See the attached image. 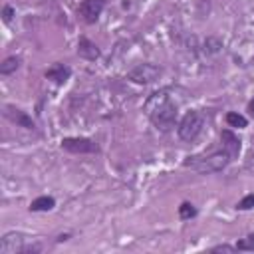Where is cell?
Wrapping results in <instances>:
<instances>
[{
	"label": "cell",
	"mask_w": 254,
	"mask_h": 254,
	"mask_svg": "<svg viewBox=\"0 0 254 254\" xmlns=\"http://www.w3.org/2000/svg\"><path fill=\"white\" fill-rule=\"evenodd\" d=\"M143 111L157 129L171 131L177 125L179 103H175V99L169 95V89H159V91H153L145 99Z\"/></svg>",
	"instance_id": "cell-1"
},
{
	"label": "cell",
	"mask_w": 254,
	"mask_h": 254,
	"mask_svg": "<svg viewBox=\"0 0 254 254\" xmlns=\"http://www.w3.org/2000/svg\"><path fill=\"white\" fill-rule=\"evenodd\" d=\"M234 161L230 157V153L220 147L212 153H198V155H189L185 161H183V167L187 169H192L196 173H202V175H210V173H218L222 169L228 167V163Z\"/></svg>",
	"instance_id": "cell-2"
},
{
	"label": "cell",
	"mask_w": 254,
	"mask_h": 254,
	"mask_svg": "<svg viewBox=\"0 0 254 254\" xmlns=\"http://www.w3.org/2000/svg\"><path fill=\"white\" fill-rule=\"evenodd\" d=\"M204 123H206V117H204L202 111H198V109L187 111L185 117H183V119L179 121V125H177V135L181 137V141L190 143V141L198 139V135H200L202 129H204Z\"/></svg>",
	"instance_id": "cell-3"
},
{
	"label": "cell",
	"mask_w": 254,
	"mask_h": 254,
	"mask_svg": "<svg viewBox=\"0 0 254 254\" xmlns=\"http://www.w3.org/2000/svg\"><path fill=\"white\" fill-rule=\"evenodd\" d=\"M60 145H62L64 151H67L71 155H93V153H99V145L89 137H64Z\"/></svg>",
	"instance_id": "cell-4"
},
{
	"label": "cell",
	"mask_w": 254,
	"mask_h": 254,
	"mask_svg": "<svg viewBox=\"0 0 254 254\" xmlns=\"http://www.w3.org/2000/svg\"><path fill=\"white\" fill-rule=\"evenodd\" d=\"M32 242V238L24 232H6L0 238V254H22V250Z\"/></svg>",
	"instance_id": "cell-5"
},
{
	"label": "cell",
	"mask_w": 254,
	"mask_h": 254,
	"mask_svg": "<svg viewBox=\"0 0 254 254\" xmlns=\"http://www.w3.org/2000/svg\"><path fill=\"white\" fill-rule=\"evenodd\" d=\"M159 75H161V67L155 65V64H149V62L137 64L135 67H131L127 71V79H131L133 83H143V85L157 81Z\"/></svg>",
	"instance_id": "cell-6"
},
{
	"label": "cell",
	"mask_w": 254,
	"mask_h": 254,
	"mask_svg": "<svg viewBox=\"0 0 254 254\" xmlns=\"http://www.w3.org/2000/svg\"><path fill=\"white\" fill-rule=\"evenodd\" d=\"M107 0H81L77 6V18L85 24H95L105 10Z\"/></svg>",
	"instance_id": "cell-7"
},
{
	"label": "cell",
	"mask_w": 254,
	"mask_h": 254,
	"mask_svg": "<svg viewBox=\"0 0 254 254\" xmlns=\"http://www.w3.org/2000/svg\"><path fill=\"white\" fill-rule=\"evenodd\" d=\"M2 109H4V111H2L4 117H6L8 121L16 123L18 127H24V129H34V127H36L34 119H32L26 111H22L20 107H16V105H4Z\"/></svg>",
	"instance_id": "cell-8"
},
{
	"label": "cell",
	"mask_w": 254,
	"mask_h": 254,
	"mask_svg": "<svg viewBox=\"0 0 254 254\" xmlns=\"http://www.w3.org/2000/svg\"><path fill=\"white\" fill-rule=\"evenodd\" d=\"M220 143H222V147L230 153L232 159H236V157L240 155L242 141H240V137H238L232 129H222V131H220Z\"/></svg>",
	"instance_id": "cell-9"
},
{
	"label": "cell",
	"mask_w": 254,
	"mask_h": 254,
	"mask_svg": "<svg viewBox=\"0 0 254 254\" xmlns=\"http://www.w3.org/2000/svg\"><path fill=\"white\" fill-rule=\"evenodd\" d=\"M46 79H50V81H54V83H58V85H62V83H65L67 79H69V75H71V67L69 65H65V64H54V65H50L48 69H46Z\"/></svg>",
	"instance_id": "cell-10"
},
{
	"label": "cell",
	"mask_w": 254,
	"mask_h": 254,
	"mask_svg": "<svg viewBox=\"0 0 254 254\" xmlns=\"http://www.w3.org/2000/svg\"><path fill=\"white\" fill-rule=\"evenodd\" d=\"M77 56L83 58V60L93 62V60H97V58L101 56V52H99V48H97L89 38L79 36V40H77Z\"/></svg>",
	"instance_id": "cell-11"
},
{
	"label": "cell",
	"mask_w": 254,
	"mask_h": 254,
	"mask_svg": "<svg viewBox=\"0 0 254 254\" xmlns=\"http://www.w3.org/2000/svg\"><path fill=\"white\" fill-rule=\"evenodd\" d=\"M56 206V198L54 196H48V194H42L38 198H34L30 202V210L32 212H48Z\"/></svg>",
	"instance_id": "cell-12"
},
{
	"label": "cell",
	"mask_w": 254,
	"mask_h": 254,
	"mask_svg": "<svg viewBox=\"0 0 254 254\" xmlns=\"http://www.w3.org/2000/svg\"><path fill=\"white\" fill-rule=\"evenodd\" d=\"M202 52L206 56H216L222 52V40L216 38V36H208L204 42H202Z\"/></svg>",
	"instance_id": "cell-13"
},
{
	"label": "cell",
	"mask_w": 254,
	"mask_h": 254,
	"mask_svg": "<svg viewBox=\"0 0 254 254\" xmlns=\"http://www.w3.org/2000/svg\"><path fill=\"white\" fill-rule=\"evenodd\" d=\"M20 64H22V60H20L18 56H8V58L0 64V73H2V75H12V73L20 67Z\"/></svg>",
	"instance_id": "cell-14"
},
{
	"label": "cell",
	"mask_w": 254,
	"mask_h": 254,
	"mask_svg": "<svg viewBox=\"0 0 254 254\" xmlns=\"http://www.w3.org/2000/svg\"><path fill=\"white\" fill-rule=\"evenodd\" d=\"M226 123H228V127H234V129L248 127V119L242 113H238V111H228L226 113Z\"/></svg>",
	"instance_id": "cell-15"
},
{
	"label": "cell",
	"mask_w": 254,
	"mask_h": 254,
	"mask_svg": "<svg viewBox=\"0 0 254 254\" xmlns=\"http://www.w3.org/2000/svg\"><path fill=\"white\" fill-rule=\"evenodd\" d=\"M196 212H198L196 206L192 202H189V200H183L181 206H179V218L181 220H190V218L196 216Z\"/></svg>",
	"instance_id": "cell-16"
},
{
	"label": "cell",
	"mask_w": 254,
	"mask_h": 254,
	"mask_svg": "<svg viewBox=\"0 0 254 254\" xmlns=\"http://www.w3.org/2000/svg\"><path fill=\"white\" fill-rule=\"evenodd\" d=\"M234 246L238 248V252H254V232L246 234L244 238H240Z\"/></svg>",
	"instance_id": "cell-17"
},
{
	"label": "cell",
	"mask_w": 254,
	"mask_h": 254,
	"mask_svg": "<svg viewBox=\"0 0 254 254\" xmlns=\"http://www.w3.org/2000/svg\"><path fill=\"white\" fill-rule=\"evenodd\" d=\"M236 208H238V210H252V208H254V192L244 194V196L236 202Z\"/></svg>",
	"instance_id": "cell-18"
},
{
	"label": "cell",
	"mask_w": 254,
	"mask_h": 254,
	"mask_svg": "<svg viewBox=\"0 0 254 254\" xmlns=\"http://www.w3.org/2000/svg\"><path fill=\"white\" fill-rule=\"evenodd\" d=\"M210 252H226V254H234V252H238V248H236V246H230V244H216V246L210 248Z\"/></svg>",
	"instance_id": "cell-19"
},
{
	"label": "cell",
	"mask_w": 254,
	"mask_h": 254,
	"mask_svg": "<svg viewBox=\"0 0 254 254\" xmlns=\"http://www.w3.org/2000/svg\"><path fill=\"white\" fill-rule=\"evenodd\" d=\"M14 14H16V12H14V8H12L10 4H4V8H2V20H4L6 24L14 18Z\"/></svg>",
	"instance_id": "cell-20"
},
{
	"label": "cell",
	"mask_w": 254,
	"mask_h": 254,
	"mask_svg": "<svg viewBox=\"0 0 254 254\" xmlns=\"http://www.w3.org/2000/svg\"><path fill=\"white\" fill-rule=\"evenodd\" d=\"M246 111H248V113H250V117L254 119V97L248 101V107H246Z\"/></svg>",
	"instance_id": "cell-21"
},
{
	"label": "cell",
	"mask_w": 254,
	"mask_h": 254,
	"mask_svg": "<svg viewBox=\"0 0 254 254\" xmlns=\"http://www.w3.org/2000/svg\"><path fill=\"white\" fill-rule=\"evenodd\" d=\"M69 238V234H62V236H58V242H62V240H67Z\"/></svg>",
	"instance_id": "cell-22"
}]
</instances>
